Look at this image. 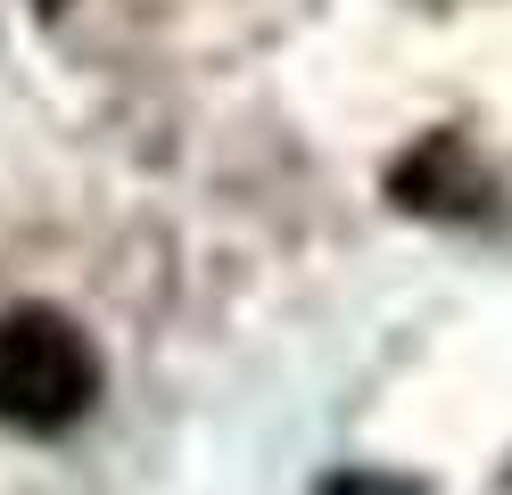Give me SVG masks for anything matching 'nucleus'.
<instances>
[{
	"label": "nucleus",
	"mask_w": 512,
	"mask_h": 495,
	"mask_svg": "<svg viewBox=\"0 0 512 495\" xmlns=\"http://www.w3.org/2000/svg\"><path fill=\"white\" fill-rule=\"evenodd\" d=\"M100 405V355L58 306H9L0 314V421L58 438Z\"/></svg>",
	"instance_id": "f257e3e1"
},
{
	"label": "nucleus",
	"mask_w": 512,
	"mask_h": 495,
	"mask_svg": "<svg viewBox=\"0 0 512 495\" xmlns=\"http://www.w3.org/2000/svg\"><path fill=\"white\" fill-rule=\"evenodd\" d=\"M389 198H397L405 215L455 223V215H479V207H488L496 182H488V165H479V149L463 141V132H430V141L389 174Z\"/></svg>",
	"instance_id": "f03ea898"
},
{
	"label": "nucleus",
	"mask_w": 512,
	"mask_h": 495,
	"mask_svg": "<svg viewBox=\"0 0 512 495\" xmlns=\"http://www.w3.org/2000/svg\"><path fill=\"white\" fill-rule=\"evenodd\" d=\"M323 495H430V487L405 479V471H331Z\"/></svg>",
	"instance_id": "7ed1b4c3"
},
{
	"label": "nucleus",
	"mask_w": 512,
	"mask_h": 495,
	"mask_svg": "<svg viewBox=\"0 0 512 495\" xmlns=\"http://www.w3.org/2000/svg\"><path fill=\"white\" fill-rule=\"evenodd\" d=\"M42 9H67V0H42Z\"/></svg>",
	"instance_id": "20e7f679"
}]
</instances>
